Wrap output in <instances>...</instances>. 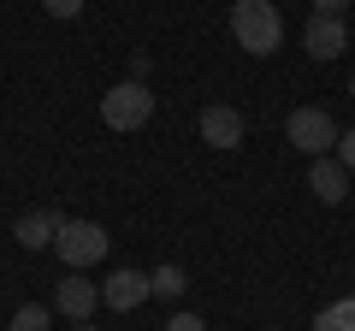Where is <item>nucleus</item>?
<instances>
[{"mask_svg": "<svg viewBox=\"0 0 355 331\" xmlns=\"http://www.w3.org/2000/svg\"><path fill=\"white\" fill-rule=\"evenodd\" d=\"M231 36H237V48L254 53V60L279 53V42H284L279 6H272V0H231Z\"/></svg>", "mask_w": 355, "mask_h": 331, "instance_id": "nucleus-1", "label": "nucleus"}, {"mask_svg": "<svg viewBox=\"0 0 355 331\" xmlns=\"http://www.w3.org/2000/svg\"><path fill=\"white\" fill-rule=\"evenodd\" d=\"M53 249H60V260L71 272H83V267H95V260L113 249V237H107V225H95V219H60Z\"/></svg>", "mask_w": 355, "mask_h": 331, "instance_id": "nucleus-2", "label": "nucleus"}, {"mask_svg": "<svg viewBox=\"0 0 355 331\" xmlns=\"http://www.w3.org/2000/svg\"><path fill=\"white\" fill-rule=\"evenodd\" d=\"M101 118H107V130H142V125L154 118V95H148V83H137V77L113 83V89L101 95Z\"/></svg>", "mask_w": 355, "mask_h": 331, "instance_id": "nucleus-3", "label": "nucleus"}, {"mask_svg": "<svg viewBox=\"0 0 355 331\" xmlns=\"http://www.w3.org/2000/svg\"><path fill=\"white\" fill-rule=\"evenodd\" d=\"M284 136H291V148L314 154V160L338 148V125H331V113H326V107H296V113H291V125H284Z\"/></svg>", "mask_w": 355, "mask_h": 331, "instance_id": "nucleus-4", "label": "nucleus"}, {"mask_svg": "<svg viewBox=\"0 0 355 331\" xmlns=\"http://www.w3.org/2000/svg\"><path fill=\"white\" fill-rule=\"evenodd\" d=\"M53 307H60L71 325H89V314L101 307V284H89L83 272H71V278H60V290H53Z\"/></svg>", "mask_w": 355, "mask_h": 331, "instance_id": "nucleus-5", "label": "nucleus"}, {"mask_svg": "<svg viewBox=\"0 0 355 331\" xmlns=\"http://www.w3.org/2000/svg\"><path fill=\"white\" fill-rule=\"evenodd\" d=\"M302 48L314 53V60H343V48H349V24L331 18V12H314L308 30H302Z\"/></svg>", "mask_w": 355, "mask_h": 331, "instance_id": "nucleus-6", "label": "nucleus"}, {"mask_svg": "<svg viewBox=\"0 0 355 331\" xmlns=\"http://www.w3.org/2000/svg\"><path fill=\"white\" fill-rule=\"evenodd\" d=\"M202 142H207V148H219V154L243 148V113H237V107H225V101L202 107Z\"/></svg>", "mask_w": 355, "mask_h": 331, "instance_id": "nucleus-7", "label": "nucleus"}, {"mask_svg": "<svg viewBox=\"0 0 355 331\" xmlns=\"http://www.w3.org/2000/svg\"><path fill=\"white\" fill-rule=\"evenodd\" d=\"M148 272H137V267H125V272H113V278L101 284V302L113 307V314H137L142 302H148Z\"/></svg>", "mask_w": 355, "mask_h": 331, "instance_id": "nucleus-8", "label": "nucleus"}, {"mask_svg": "<svg viewBox=\"0 0 355 331\" xmlns=\"http://www.w3.org/2000/svg\"><path fill=\"white\" fill-rule=\"evenodd\" d=\"M308 190H314L326 207H338L343 195H349V172H343V166L331 160V154H320V160L308 166Z\"/></svg>", "mask_w": 355, "mask_h": 331, "instance_id": "nucleus-9", "label": "nucleus"}, {"mask_svg": "<svg viewBox=\"0 0 355 331\" xmlns=\"http://www.w3.org/2000/svg\"><path fill=\"white\" fill-rule=\"evenodd\" d=\"M53 231H60V213H24L12 225V237L24 242V249H53Z\"/></svg>", "mask_w": 355, "mask_h": 331, "instance_id": "nucleus-10", "label": "nucleus"}, {"mask_svg": "<svg viewBox=\"0 0 355 331\" xmlns=\"http://www.w3.org/2000/svg\"><path fill=\"white\" fill-rule=\"evenodd\" d=\"M314 331H355V296H338L331 307H320Z\"/></svg>", "mask_w": 355, "mask_h": 331, "instance_id": "nucleus-11", "label": "nucleus"}, {"mask_svg": "<svg viewBox=\"0 0 355 331\" xmlns=\"http://www.w3.org/2000/svg\"><path fill=\"white\" fill-rule=\"evenodd\" d=\"M148 290L160 296V302H178V296L190 290V278H184V267H154L148 272Z\"/></svg>", "mask_w": 355, "mask_h": 331, "instance_id": "nucleus-12", "label": "nucleus"}, {"mask_svg": "<svg viewBox=\"0 0 355 331\" xmlns=\"http://www.w3.org/2000/svg\"><path fill=\"white\" fill-rule=\"evenodd\" d=\"M48 325H53L48 307H42V302H24V307L12 314V325H6V331H48Z\"/></svg>", "mask_w": 355, "mask_h": 331, "instance_id": "nucleus-13", "label": "nucleus"}, {"mask_svg": "<svg viewBox=\"0 0 355 331\" xmlns=\"http://www.w3.org/2000/svg\"><path fill=\"white\" fill-rule=\"evenodd\" d=\"M331 154H338L343 172H355V130H338V148H331Z\"/></svg>", "mask_w": 355, "mask_h": 331, "instance_id": "nucleus-14", "label": "nucleus"}, {"mask_svg": "<svg viewBox=\"0 0 355 331\" xmlns=\"http://www.w3.org/2000/svg\"><path fill=\"white\" fill-rule=\"evenodd\" d=\"M160 331H207V319H202V314H172Z\"/></svg>", "mask_w": 355, "mask_h": 331, "instance_id": "nucleus-15", "label": "nucleus"}, {"mask_svg": "<svg viewBox=\"0 0 355 331\" xmlns=\"http://www.w3.org/2000/svg\"><path fill=\"white\" fill-rule=\"evenodd\" d=\"M42 6H48L53 18H77V12H83V6H89V0H42Z\"/></svg>", "mask_w": 355, "mask_h": 331, "instance_id": "nucleus-16", "label": "nucleus"}, {"mask_svg": "<svg viewBox=\"0 0 355 331\" xmlns=\"http://www.w3.org/2000/svg\"><path fill=\"white\" fill-rule=\"evenodd\" d=\"M343 6L349 0H314V12H331V18H343Z\"/></svg>", "mask_w": 355, "mask_h": 331, "instance_id": "nucleus-17", "label": "nucleus"}, {"mask_svg": "<svg viewBox=\"0 0 355 331\" xmlns=\"http://www.w3.org/2000/svg\"><path fill=\"white\" fill-rule=\"evenodd\" d=\"M349 101H355V77H349Z\"/></svg>", "mask_w": 355, "mask_h": 331, "instance_id": "nucleus-18", "label": "nucleus"}, {"mask_svg": "<svg viewBox=\"0 0 355 331\" xmlns=\"http://www.w3.org/2000/svg\"><path fill=\"white\" fill-rule=\"evenodd\" d=\"M71 331H95V325H71Z\"/></svg>", "mask_w": 355, "mask_h": 331, "instance_id": "nucleus-19", "label": "nucleus"}]
</instances>
